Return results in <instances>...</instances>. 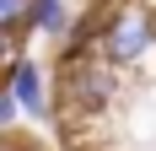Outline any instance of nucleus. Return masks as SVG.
<instances>
[{
  "label": "nucleus",
  "mask_w": 156,
  "mask_h": 151,
  "mask_svg": "<svg viewBox=\"0 0 156 151\" xmlns=\"http://www.w3.org/2000/svg\"><path fill=\"white\" fill-rule=\"evenodd\" d=\"M54 76H59V103H65L70 119H97V113L113 108V97H119V70H113L102 54L54 65Z\"/></svg>",
  "instance_id": "nucleus-1"
},
{
  "label": "nucleus",
  "mask_w": 156,
  "mask_h": 151,
  "mask_svg": "<svg viewBox=\"0 0 156 151\" xmlns=\"http://www.w3.org/2000/svg\"><path fill=\"white\" fill-rule=\"evenodd\" d=\"M5 92L16 97V108H22V119H38V124H48L54 119V87H48V70H43V60H32V54H16L11 65H5Z\"/></svg>",
  "instance_id": "nucleus-3"
},
{
  "label": "nucleus",
  "mask_w": 156,
  "mask_h": 151,
  "mask_svg": "<svg viewBox=\"0 0 156 151\" xmlns=\"http://www.w3.org/2000/svg\"><path fill=\"white\" fill-rule=\"evenodd\" d=\"M11 151H22V146H11Z\"/></svg>",
  "instance_id": "nucleus-6"
},
{
  "label": "nucleus",
  "mask_w": 156,
  "mask_h": 151,
  "mask_svg": "<svg viewBox=\"0 0 156 151\" xmlns=\"http://www.w3.org/2000/svg\"><path fill=\"white\" fill-rule=\"evenodd\" d=\"M151 49H156V11L145 0H119V11L108 16V32H102V60L113 70H135L151 60Z\"/></svg>",
  "instance_id": "nucleus-2"
},
{
  "label": "nucleus",
  "mask_w": 156,
  "mask_h": 151,
  "mask_svg": "<svg viewBox=\"0 0 156 151\" xmlns=\"http://www.w3.org/2000/svg\"><path fill=\"white\" fill-rule=\"evenodd\" d=\"M70 27H76V16H70V0H32V32L54 38V49L70 38Z\"/></svg>",
  "instance_id": "nucleus-4"
},
{
  "label": "nucleus",
  "mask_w": 156,
  "mask_h": 151,
  "mask_svg": "<svg viewBox=\"0 0 156 151\" xmlns=\"http://www.w3.org/2000/svg\"><path fill=\"white\" fill-rule=\"evenodd\" d=\"M0 124H5V130H16V124H22V108H16L11 92H0Z\"/></svg>",
  "instance_id": "nucleus-5"
}]
</instances>
